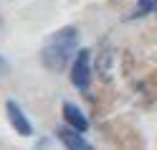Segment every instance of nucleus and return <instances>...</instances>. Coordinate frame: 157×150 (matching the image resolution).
Masks as SVG:
<instances>
[{"instance_id":"nucleus-7","label":"nucleus","mask_w":157,"mask_h":150,"mask_svg":"<svg viewBox=\"0 0 157 150\" xmlns=\"http://www.w3.org/2000/svg\"><path fill=\"white\" fill-rule=\"evenodd\" d=\"M152 10H157V0H137V8L132 18H140V15H150Z\"/></svg>"},{"instance_id":"nucleus-6","label":"nucleus","mask_w":157,"mask_h":150,"mask_svg":"<svg viewBox=\"0 0 157 150\" xmlns=\"http://www.w3.org/2000/svg\"><path fill=\"white\" fill-rule=\"evenodd\" d=\"M63 117H66V125L81 130V132L89 130V120H86V115H84L74 102H63Z\"/></svg>"},{"instance_id":"nucleus-1","label":"nucleus","mask_w":157,"mask_h":150,"mask_svg":"<svg viewBox=\"0 0 157 150\" xmlns=\"http://www.w3.org/2000/svg\"><path fill=\"white\" fill-rule=\"evenodd\" d=\"M76 46H78V31L76 26H63L56 33L48 36V41L41 48V64L48 71H63L71 61V56H76Z\"/></svg>"},{"instance_id":"nucleus-4","label":"nucleus","mask_w":157,"mask_h":150,"mask_svg":"<svg viewBox=\"0 0 157 150\" xmlns=\"http://www.w3.org/2000/svg\"><path fill=\"white\" fill-rule=\"evenodd\" d=\"M56 137L68 148V150H91V145L84 140V132L76 130L71 125H63V127H56Z\"/></svg>"},{"instance_id":"nucleus-2","label":"nucleus","mask_w":157,"mask_h":150,"mask_svg":"<svg viewBox=\"0 0 157 150\" xmlns=\"http://www.w3.org/2000/svg\"><path fill=\"white\" fill-rule=\"evenodd\" d=\"M91 51L89 48H81L76 56H74V64H71V84L78 89V92H89V84H91Z\"/></svg>"},{"instance_id":"nucleus-3","label":"nucleus","mask_w":157,"mask_h":150,"mask_svg":"<svg viewBox=\"0 0 157 150\" xmlns=\"http://www.w3.org/2000/svg\"><path fill=\"white\" fill-rule=\"evenodd\" d=\"M5 115H8V122L13 125V130H15L21 137H31V135H33L31 120L25 117V112L21 109V104H18L15 99H8V102H5Z\"/></svg>"},{"instance_id":"nucleus-5","label":"nucleus","mask_w":157,"mask_h":150,"mask_svg":"<svg viewBox=\"0 0 157 150\" xmlns=\"http://www.w3.org/2000/svg\"><path fill=\"white\" fill-rule=\"evenodd\" d=\"M114 64H117V56H114V48L112 46H104L99 56H96V74L104 82H112L114 79Z\"/></svg>"}]
</instances>
